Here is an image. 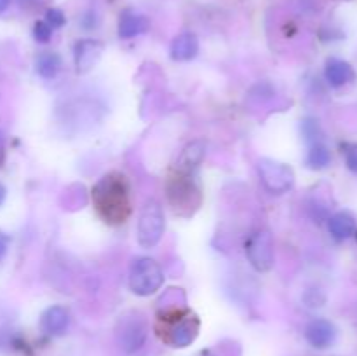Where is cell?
I'll return each instance as SVG.
<instances>
[{
	"label": "cell",
	"mask_w": 357,
	"mask_h": 356,
	"mask_svg": "<svg viewBox=\"0 0 357 356\" xmlns=\"http://www.w3.org/2000/svg\"><path fill=\"white\" fill-rule=\"evenodd\" d=\"M6 187H3V185L2 184H0V205H2V202H3V199H6Z\"/></svg>",
	"instance_id": "4316f807"
},
{
	"label": "cell",
	"mask_w": 357,
	"mask_h": 356,
	"mask_svg": "<svg viewBox=\"0 0 357 356\" xmlns=\"http://www.w3.org/2000/svg\"><path fill=\"white\" fill-rule=\"evenodd\" d=\"M303 136L307 138V142L317 143L321 142V126L316 119H305L302 124Z\"/></svg>",
	"instance_id": "d6986e66"
},
{
	"label": "cell",
	"mask_w": 357,
	"mask_h": 356,
	"mask_svg": "<svg viewBox=\"0 0 357 356\" xmlns=\"http://www.w3.org/2000/svg\"><path fill=\"white\" fill-rule=\"evenodd\" d=\"M65 21H66L65 14H63L59 9H49L47 14H45V23H47L52 30H54V28L63 27Z\"/></svg>",
	"instance_id": "44dd1931"
},
{
	"label": "cell",
	"mask_w": 357,
	"mask_h": 356,
	"mask_svg": "<svg viewBox=\"0 0 357 356\" xmlns=\"http://www.w3.org/2000/svg\"><path fill=\"white\" fill-rule=\"evenodd\" d=\"M345 163H347V168L352 173H357V143L345 150Z\"/></svg>",
	"instance_id": "7402d4cb"
},
{
	"label": "cell",
	"mask_w": 357,
	"mask_h": 356,
	"mask_svg": "<svg viewBox=\"0 0 357 356\" xmlns=\"http://www.w3.org/2000/svg\"><path fill=\"white\" fill-rule=\"evenodd\" d=\"M9 3H10V0H0V14H2L3 10H7Z\"/></svg>",
	"instance_id": "484cf974"
},
{
	"label": "cell",
	"mask_w": 357,
	"mask_h": 356,
	"mask_svg": "<svg viewBox=\"0 0 357 356\" xmlns=\"http://www.w3.org/2000/svg\"><path fill=\"white\" fill-rule=\"evenodd\" d=\"M42 0H20V6L21 7H26V9H30V7H35V6H40Z\"/></svg>",
	"instance_id": "d4e9b609"
},
{
	"label": "cell",
	"mask_w": 357,
	"mask_h": 356,
	"mask_svg": "<svg viewBox=\"0 0 357 356\" xmlns=\"http://www.w3.org/2000/svg\"><path fill=\"white\" fill-rule=\"evenodd\" d=\"M331 152L323 142H317L310 145L309 154H307V166L312 170H324L330 166Z\"/></svg>",
	"instance_id": "ac0fdd59"
},
{
	"label": "cell",
	"mask_w": 357,
	"mask_h": 356,
	"mask_svg": "<svg viewBox=\"0 0 357 356\" xmlns=\"http://www.w3.org/2000/svg\"><path fill=\"white\" fill-rule=\"evenodd\" d=\"M51 35H52V28L49 27L45 21H37V23H35V28H33L35 40L45 44V42L51 40Z\"/></svg>",
	"instance_id": "ffe728a7"
},
{
	"label": "cell",
	"mask_w": 357,
	"mask_h": 356,
	"mask_svg": "<svg viewBox=\"0 0 357 356\" xmlns=\"http://www.w3.org/2000/svg\"><path fill=\"white\" fill-rule=\"evenodd\" d=\"M206 154V143L197 140V142H192L185 147V150L181 152L180 159L176 163L178 171H187V173H194L197 170L199 164L202 163Z\"/></svg>",
	"instance_id": "9a60e30c"
},
{
	"label": "cell",
	"mask_w": 357,
	"mask_h": 356,
	"mask_svg": "<svg viewBox=\"0 0 357 356\" xmlns=\"http://www.w3.org/2000/svg\"><path fill=\"white\" fill-rule=\"evenodd\" d=\"M201 356H216V355H215V353H211V351H204Z\"/></svg>",
	"instance_id": "83f0119b"
},
{
	"label": "cell",
	"mask_w": 357,
	"mask_h": 356,
	"mask_svg": "<svg viewBox=\"0 0 357 356\" xmlns=\"http://www.w3.org/2000/svg\"><path fill=\"white\" fill-rule=\"evenodd\" d=\"M98 215L110 225H121L131 215V195L124 175L108 173L91 191Z\"/></svg>",
	"instance_id": "6da1fadb"
},
{
	"label": "cell",
	"mask_w": 357,
	"mask_h": 356,
	"mask_svg": "<svg viewBox=\"0 0 357 356\" xmlns=\"http://www.w3.org/2000/svg\"><path fill=\"white\" fill-rule=\"evenodd\" d=\"M7 248H9V237L3 236V234H0V260L6 257Z\"/></svg>",
	"instance_id": "603a6c76"
},
{
	"label": "cell",
	"mask_w": 357,
	"mask_h": 356,
	"mask_svg": "<svg viewBox=\"0 0 357 356\" xmlns=\"http://www.w3.org/2000/svg\"><path fill=\"white\" fill-rule=\"evenodd\" d=\"M166 222L162 206L155 199L146 201L138 218V243L142 248H153L162 239Z\"/></svg>",
	"instance_id": "8992f818"
},
{
	"label": "cell",
	"mask_w": 357,
	"mask_h": 356,
	"mask_svg": "<svg viewBox=\"0 0 357 356\" xmlns=\"http://www.w3.org/2000/svg\"><path fill=\"white\" fill-rule=\"evenodd\" d=\"M101 51H103V45L96 40H91V38L77 42L75 45L77 72L79 73L89 72V70L96 65L98 59H100Z\"/></svg>",
	"instance_id": "8fae6325"
},
{
	"label": "cell",
	"mask_w": 357,
	"mask_h": 356,
	"mask_svg": "<svg viewBox=\"0 0 357 356\" xmlns=\"http://www.w3.org/2000/svg\"><path fill=\"white\" fill-rule=\"evenodd\" d=\"M324 75H326V80L331 86L342 87L351 82V80H354L356 72L351 63L338 58H330L326 61V66H324Z\"/></svg>",
	"instance_id": "4fadbf2b"
},
{
	"label": "cell",
	"mask_w": 357,
	"mask_h": 356,
	"mask_svg": "<svg viewBox=\"0 0 357 356\" xmlns=\"http://www.w3.org/2000/svg\"><path fill=\"white\" fill-rule=\"evenodd\" d=\"M258 175L272 194H284L295 184V173L291 168L272 159L258 161Z\"/></svg>",
	"instance_id": "ba28073f"
},
{
	"label": "cell",
	"mask_w": 357,
	"mask_h": 356,
	"mask_svg": "<svg viewBox=\"0 0 357 356\" xmlns=\"http://www.w3.org/2000/svg\"><path fill=\"white\" fill-rule=\"evenodd\" d=\"M61 56L54 51H44L37 56L35 59V68L42 79H54L59 72H61Z\"/></svg>",
	"instance_id": "e0dca14e"
},
{
	"label": "cell",
	"mask_w": 357,
	"mask_h": 356,
	"mask_svg": "<svg viewBox=\"0 0 357 356\" xmlns=\"http://www.w3.org/2000/svg\"><path fill=\"white\" fill-rule=\"evenodd\" d=\"M356 225V216L347 209L337 212L328 218V229L337 241H345L354 236Z\"/></svg>",
	"instance_id": "7c38bea8"
},
{
	"label": "cell",
	"mask_w": 357,
	"mask_h": 356,
	"mask_svg": "<svg viewBox=\"0 0 357 356\" xmlns=\"http://www.w3.org/2000/svg\"><path fill=\"white\" fill-rule=\"evenodd\" d=\"M337 327L330 320L316 318L305 327V339L312 348L328 349L337 341Z\"/></svg>",
	"instance_id": "9c48e42d"
},
{
	"label": "cell",
	"mask_w": 357,
	"mask_h": 356,
	"mask_svg": "<svg viewBox=\"0 0 357 356\" xmlns=\"http://www.w3.org/2000/svg\"><path fill=\"white\" fill-rule=\"evenodd\" d=\"M167 199L178 215H192L201 202V191L195 184L194 173L174 171L167 180Z\"/></svg>",
	"instance_id": "3957f363"
},
{
	"label": "cell",
	"mask_w": 357,
	"mask_h": 356,
	"mask_svg": "<svg viewBox=\"0 0 357 356\" xmlns=\"http://www.w3.org/2000/svg\"><path fill=\"white\" fill-rule=\"evenodd\" d=\"M3 159H6V136L0 131V164L3 163Z\"/></svg>",
	"instance_id": "cb8c5ba5"
},
{
	"label": "cell",
	"mask_w": 357,
	"mask_h": 356,
	"mask_svg": "<svg viewBox=\"0 0 357 356\" xmlns=\"http://www.w3.org/2000/svg\"><path fill=\"white\" fill-rule=\"evenodd\" d=\"M164 272L150 257H138L129 267V288L139 297H149L162 286Z\"/></svg>",
	"instance_id": "5b68a950"
},
{
	"label": "cell",
	"mask_w": 357,
	"mask_h": 356,
	"mask_svg": "<svg viewBox=\"0 0 357 356\" xmlns=\"http://www.w3.org/2000/svg\"><path fill=\"white\" fill-rule=\"evenodd\" d=\"M246 257L257 271L267 272L274 265V237L267 229H258L246 241Z\"/></svg>",
	"instance_id": "52a82bcc"
},
{
	"label": "cell",
	"mask_w": 357,
	"mask_h": 356,
	"mask_svg": "<svg viewBox=\"0 0 357 356\" xmlns=\"http://www.w3.org/2000/svg\"><path fill=\"white\" fill-rule=\"evenodd\" d=\"M150 28V21L146 20L142 14H136L128 10L121 16V21H119V35L122 38H132L136 35L145 34Z\"/></svg>",
	"instance_id": "2e32d148"
},
{
	"label": "cell",
	"mask_w": 357,
	"mask_h": 356,
	"mask_svg": "<svg viewBox=\"0 0 357 356\" xmlns=\"http://www.w3.org/2000/svg\"><path fill=\"white\" fill-rule=\"evenodd\" d=\"M70 325V313L66 307L63 306H51L42 313L40 316V328L44 334L52 335H63Z\"/></svg>",
	"instance_id": "30bf717a"
},
{
	"label": "cell",
	"mask_w": 357,
	"mask_h": 356,
	"mask_svg": "<svg viewBox=\"0 0 357 356\" xmlns=\"http://www.w3.org/2000/svg\"><path fill=\"white\" fill-rule=\"evenodd\" d=\"M199 52V40L194 34H180L171 42V58L176 61H188Z\"/></svg>",
	"instance_id": "5bb4252c"
},
{
	"label": "cell",
	"mask_w": 357,
	"mask_h": 356,
	"mask_svg": "<svg viewBox=\"0 0 357 356\" xmlns=\"http://www.w3.org/2000/svg\"><path fill=\"white\" fill-rule=\"evenodd\" d=\"M157 334L171 348H187L199 334V320L187 307H173L159 314Z\"/></svg>",
	"instance_id": "7a4b0ae2"
},
{
	"label": "cell",
	"mask_w": 357,
	"mask_h": 356,
	"mask_svg": "<svg viewBox=\"0 0 357 356\" xmlns=\"http://www.w3.org/2000/svg\"><path fill=\"white\" fill-rule=\"evenodd\" d=\"M115 339L121 349L132 355L145 346L149 339V323L139 311H128L115 325Z\"/></svg>",
	"instance_id": "277c9868"
}]
</instances>
